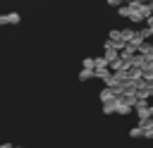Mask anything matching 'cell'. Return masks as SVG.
<instances>
[{"label": "cell", "instance_id": "obj_18", "mask_svg": "<svg viewBox=\"0 0 153 148\" xmlns=\"http://www.w3.org/2000/svg\"><path fill=\"white\" fill-rule=\"evenodd\" d=\"M12 148H22V146H12Z\"/></svg>", "mask_w": 153, "mask_h": 148}, {"label": "cell", "instance_id": "obj_3", "mask_svg": "<svg viewBox=\"0 0 153 148\" xmlns=\"http://www.w3.org/2000/svg\"><path fill=\"white\" fill-rule=\"evenodd\" d=\"M131 105L129 103H124L120 95H117V100H115V115H120V117H127V115H131Z\"/></svg>", "mask_w": 153, "mask_h": 148}, {"label": "cell", "instance_id": "obj_6", "mask_svg": "<svg viewBox=\"0 0 153 148\" xmlns=\"http://www.w3.org/2000/svg\"><path fill=\"white\" fill-rule=\"evenodd\" d=\"M134 31H136L134 26H127V29H122V41H124V43H129V41L134 38Z\"/></svg>", "mask_w": 153, "mask_h": 148}, {"label": "cell", "instance_id": "obj_8", "mask_svg": "<svg viewBox=\"0 0 153 148\" xmlns=\"http://www.w3.org/2000/svg\"><path fill=\"white\" fill-rule=\"evenodd\" d=\"M129 138H143V129L136 124V127H131L129 129Z\"/></svg>", "mask_w": 153, "mask_h": 148}, {"label": "cell", "instance_id": "obj_19", "mask_svg": "<svg viewBox=\"0 0 153 148\" xmlns=\"http://www.w3.org/2000/svg\"><path fill=\"white\" fill-rule=\"evenodd\" d=\"M151 12H153V2H151Z\"/></svg>", "mask_w": 153, "mask_h": 148}, {"label": "cell", "instance_id": "obj_16", "mask_svg": "<svg viewBox=\"0 0 153 148\" xmlns=\"http://www.w3.org/2000/svg\"><path fill=\"white\" fill-rule=\"evenodd\" d=\"M124 2H127V5H129V2H136V0H124Z\"/></svg>", "mask_w": 153, "mask_h": 148}, {"label": "cell", "instance_id": "obj_10", "mask_svg": "<svg viewBox=\"0 0 153 148\" xmlns=\"http://www.w3.org/2000/svg\"><path fill=\"white\" fill-rule=\"evenodd\" d=\"M115 100H117V98H115ZM115 100L103 103V115H115Z\"/></svg>", "mask_w": 153, "mask_h": 148}, {"label": "cell", "instance_id": "obj_2", "mask_svg": "<svg viewBox=\"0 0 153 148\" xmlns=\"http://www.w3.org/2000/svg\"><path fill=\"white\" fill-rule=\"evenodd\" d=\"M134 112L139 115V119L151 117V103H148V100H136V103H134Z\"/></svg>", "mask_w": 153, "mask_h": 148}, {"label": "cell", "instance_id": "obj_12", "mask_svg": "<svg viewBox=\"0 0 153 148\" xmlns=\"http://www.w3.org/2000/svg\"><path fill=\"white\" fill-rule=\"evenodd\" d=\"M108 2V7H112V10H117L120 5H124V0H105Z\"/></svg>", "mask_w": 153, "mask_h": 148}, {"label": "cell", "instance_id": "obj_5", "mask_svg": "<svg viewBox=\"0 0 153 148\" xmlns=\"http://www.w3.org/2000/svg\"><path fill=\"white\" fill-rule=\"evenodd\" d=\"M91 79H96V72L93 69H79L76 72V81H81V84H86V81H91Z\"/></svg>", "mask_w": 153, "mask_h": 148}, {"label": "cell", "instance_id": "obj_13", "mask_svg": "<svg viewBox=\"0 0 153 148\" xmlns=\"http://www.w3.org/2000/svg\"><path fill=\"white\" fill-rule=\"evenodd\" d=\"M146 26H148V33H151V38H153V14L146 17Z\"/></svg>", "mask_w": 153, "mask_h": 148}, {"label": "cell", "instance_id": "obj_15", "mask_svg": "<svg viewBox=\"0 0 153 148\" xmlns=\"http://www.w3.org/2000/svg\"><path fill=\"white\" fill-rule=\"evenodd\" d=\"M139 2H146V5H151V2H153V0H139Z\"/></svg>", "mask_w": 153, "mask_h": 148}, {"label": "cell", "instance_id": "obj_1", "mask_svg": "<svg viewBox=\"0 0 153 148\" xmlns=\"http://www.w3.org/2000/svg\"><path fill=\"white\" fill-rule=\"evenodd\" d=\"M19 21H22L19 12H5V14H0V26H17Z\"/></svg>", "mask_w": 153, "mask_h": 148}, {"label": "cell", "instance_id": "obj_9", "mask_svg": "<svg viewBox=\"0 0 153 148\" xmlns=\"http://www.w3.org/2000/svg\"><path fill=\"white\" fill-rule=\"evenodd\" d=\"M81 67L84 69H96V57H84L81 60Z\"/></svg>", "mask_w": 153, "mask_h": 148}, {"label": "cell", "instance_id": "obj_17", "mask_svg": "<svg viewBox=\"0 0 153 148\" xmlns=\"http://www.w3.org/2000/svg\"><path fill=\"white\" fill-rule=\"evenodd\" d=\"M151 117H153V103H151Z\"/></svg>", "mask_w": 153, "mask_h": 148}, {"label": "cell", "instance_id": "obj_14", "mask_svg": "<svg viewBox=\"0 0 153 148\" xmlns=\"http://www.w3.org/2000/svg\"><path fill=\"white\" fill-rule=\"evenodd\" d=\"M0 148H12V143H7V141H5V143H0Z\"/></svg>", "mask_w": 153, "mask_h": 148}, {"label": "cell", "instance_id": "obj_11", "mask_svg": "<svg viewBox=\"0 0 153 148\" xmlns=\"http://www.w3.org/2000/svg\"><path fill=\"white\" fill-rule=\"evenodd\" d=\"M115 12H117V17H124V19H127V17H129V5L124 2V5H120Z\"/></svg>", "mask_w": 153, "mask_h": 148}, {"label": "cell", "instance_id": "obj_7", "mask_svg": "<svg viewBox=\"0 0 153 148\" xmlns=\"http://www.w3.org/2000/svg\"><path fill=\"white\" fill-rule=\"evenodd\" d=\"M108 38L115 41V43H124V41H122V29H112V31L108 33Z\"/></svg>", "mask_w": 153, "mask_h": 148}, {"label": "cell", "instance_id": "obj_4", "mask_svg": "<svg viewBox=\"0 0 153 148\" xmlns=\"http://www.w3.org/2000/svg\"><path fill=\"white\" fill-rule=\"evenodd\" d=\"M117 98V93H115V88H110V86H105L100 93H98V100L100 103H110V100H115Z\"/></svg>", "mask_w": 153, "mask_h": 148}]
</instances>
